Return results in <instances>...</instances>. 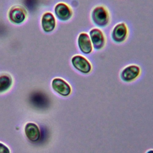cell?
<instances>
[{
    "label": "cell",
    "mask_w": 153,
    "mask_h": 153,
    "mask_svg": "<svg viewBox=\"0 0 153 153\" xmlns=\"http://www.w3.org/2000/svg\"><path fill=\"white\" fill-rule=\"evenodd\" d=\"M53 90L63 97L69 96L72 91L71 85L64 79L59 77L54 78L51 81Z\"/></svg>",
    "instance_id": "7"
},
{
    "label": "cell",
    "mask_w": 153,
    "mask_h": 153,
    "mask_svg": "<svg viewBox=\"0 0 153 153\" xmlns=\"http://www.w3.org/2000/svg\"><path fill=\"white\" fill-rule=\"evenodd\" d=\"M141 72L142 69L138 65L129 64L122 69L120 73V78L124 82H132L139 77Z\"/></svg>",
    "instance_id": "4"
},
{
    "label": "cell",
    "mask_w": 153,
    "mask_h": 153,
    "mask_svg": "<svg viewBox=\"0 0 153 153\" xmlns=\"http://www.w3.org/2000/svg\"><path fill=\"white\" fill-rule=\"evenodd\" d=\"M0 153H10V149L1 142H0Z\"/></svg>",
    "instance_id": "13"
},
{
    "label": "cell",
    "mask_w": 153,
    "mask_h": 153,
    "mask_svg": "<svg viewBox=\"0 0 153 153\" xmlns=\"http://www.w3.org/2000/svg\"><path fill=\"white\" fill-rule=\"evenodd\" d=\"M54 14L60 21L66 22L72 19L74 11L71 7L65 2H59L54 7Z\"/></svg>",
    "instance_id": "8"
},
{
    "label": "cell",
    "mask_w": 153,
    "mask_h": 153,
    "mask_svg": "<svg viewBox=\"0 0 153 153\" xmlns=\"http://www.w3.org/2000/svg\"><path fill=\"white\" fill-rule=\"evenodd\" d=\"M129 35V29L127 25L124 22L116 23L111 32V38L116 44H123L127 39Z\"/></svg>",
    "instance_id": "3"
},
{
    "label": "cell",
    "mask_w": 153,
    "mask_h": 153,
    "mask_svg": "<svg viewBox=\"0 0 153 153\" xmlns=\"http://www.w3.org/2000/svg\"><path fill=\"white\" fill-rule=\"evenodd\" d=\"M90 19L96 27L105 28L109 25L111 21V15L107 7L100 4L92 8L90 13Z\"/></svg>",
    "instance_id": "1"
},
{
    "label": "cell",
    "mask_w": 153,
    "mask_h": 153,
    "mask_svg": "<svg viewBox=\"0 0 153 153\" xmlns=\"http://www.w3.org/2000/svg\"><path fill=\"white\" fill-rule=\"evenodd\" d=\"M76 42L78 50L83 54L88 55L93 53L94 48L88 33L80 32L78 35Z\"/></svg>",
    "instance_id": "6"
},
{
    "label": "cell",
    "mask_w": 153,
    "mask_h": 153,
    "mask_svg": "<svg viewBox=\"0 0 153 153\" xmlns=\"http://www.w3.org/2000/svg\"><path fill=\"white\" fill-rule=\"evenodd\" d=\"M25 133L27 138L31 142L38 141L41 136L38 126L33 123H28L25 125Z\"/></svg>",
    "instance_id": "9"
},
{
    "label": "cell",
    "mask_w": 153,
    "mask_h": 153,
    "mask_svg": "<svg viewBox=\"0 0 153 153\" xmlns=\"http://www.w3.org/2000/svg\"><path fill=\"white\" fill-rule=\"evenodd\" d=\"M72 67L78 72L83 75L90 74L93 70V65L90 61L84 56L76 54L71 59Z\"/></svg>",
    "instance_id": "2"
},
{
    "label": "cell",
    "mask_w": 153,
    "mask_h": 153,
    "mask_svg": "<svg viewBox=\"0 0 153 153\" xmlns=\"http://www.w3.org/2000/svg\"><path fill=\"white\" fill-rule=\"evenodd\" d=\"M9 18L13 23L19 24L24 21L25 14L22 9L16 7L10 10L9 13Z\"/></svg>",
    "instance_id": "11"
},
{
    "label": "cell",
    "mask_w": 153,
    "mask_h": 153,
    "mask_svg": "<svg viewBox=\"0 0 153 153\" xmlns=\"http://www.w3.org/2000/svg\"><path fill=\"white\" fill-rule=\"evenodd\" d=\"M93 48L99 51L103 49L106 44V37L104 32L99 27H94L90 29L88 32Z\"/></svg>",
    "instance_id": "5"
},
{
    "label": "cell",
    "mask_w": 153,
    "mask_h": 153,
    "mask_svg": "<svg viewBox=\"0 0 153 153\" xmlns=\"http://www.w3.org/2000/svg\"><path fill=\"white\" fill-rule=\"evenodd\" d=\"M12 78L7 75L0 76V93L7 91L12 85Z\"/></svg>",
    "instance_id": "12"
},
{
    "label": "cell",
    "mask_w": 153,
    "mask_h": 153,
    "mask_svg": "<svg viewBox=\"0 0 153 153\" xmlns=\"http://www.w3.org/2000/svg\"><path fill=\"white\" fill-rule=\"evenodd\" d=\"M145 153H153V149H148Z\"/></svg>",
    "instance_id": "14"
},
{
    "label": "cell",
    "mask_w": 153,
    "mask_h": 153,
    "mask_svg": "<svg viewBox=\"0 0 153 153\" xmlns=\"http://www.w3.org/2000/svg\"><path fill=\"white\" fill-rule=\"evenodd\" d=\"M42 27L45 32H51L56 27V21L54 15L50 12L45 13L42 17Z\"/></svg>",
    "instance_id": "10"
}]
</instances>
